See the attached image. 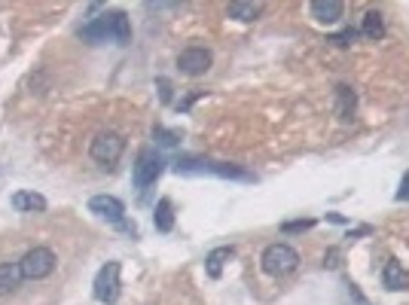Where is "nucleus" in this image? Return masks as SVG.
<instances>
[{
  "instance_id": "ddd939ff",
  "label": "nucleus",
  "mask_w": 409,
  "mask_h": 305,
  "mask_svg": "<svg viewBox=\"0 0 409 305\" xmlns=\"http://www.w3.org/2000/svg\"><path fill=\"white\" fill-rule=\"evenodd\" d=\"M227 13H229V19H236V22H254L257 15L263 13V3H250V0H232Z\"/></svg>"
},
{
  "instance_id": "a211bd4d",
  "label": "nucleus",
  "mask_w": 409,
  "mask_h": 305,
  "mask_svg": "<svg viewBox=\"0 0 409 305\" xmlns=\"http://www.w3.org/2000/svg\"><path fill=\"white\" fill-rule=\"evenodd\" d=\"M315 220H294V223H285L281 226V232L285 235H294V232H306V229H312Z\"/></svg>"
},
{
  "instance_id": "f257e3e1",
  "label": "nucleus",
  "mask_w": 409,
  "mask_h": 305,
  "mask_svg": "<svg viewBox=\"0 0 409 305\" xmlns=\"http://www.w3.org/2000/svg\"><path fill=\"white\" fill-rule=\"evenodd\" d=\"M80 37L95 40V43H104V40L129 43L131 40V22H129V15H125L122 10H116V13H107V15H101V19L89 22L86 28L80 31Z\"/></svg>"
},
{
  "instance_id": "f3484780",
  "label": "nucleus",
  "mask_w": 409,
  "mask_h": 305,
  "mask_svg": "<svg viewBox=\"0 0 409 305\" xmlns=\"http://www.w3.org/2000/svg\"><path fill=\"white\" fill-rule=\"evenodd\" d=\"M354 107H357L354 92L348 89V86H339V89H336V110H339L342 120H352V116H354Z\"/></svg>"
},
{
  "instance_id": "4468645a",
  "label": "nucleus",
  "mask_w": 409,
  "mask_h": 305,
  "mask_svg": "<svg viewBox=\"0 0 409 305\" xmlns=\"http://www.w3.org/2000/svg\"><path fill=\"white\" fill-rule=\"evenodd\" d=\"M13 208L15 211H46V199L40 196V192L22 190V192H15L13 196Z\"/></svg>"
},
{
  "instance_id": "aec40b11",
  "label": "nucleus",
  "mask_w": 409,
  "mask_h": 305,
  "mask_svg": "<svg viewBox=\"0 0 409 305\" xmlns=\"http://www.w3.org/2000/svg\"><path fill=\"white\" fill-rule=\"evenodd\" d=\"M397 201H409V171L403 174V180H400V190H397Z\"/></svg>"
},
{
  "instance_id": "dca6fc26",
  "label": "nucleus",
  "mask_w": 409,
  "mask_h": 305,
  "mask_svg": "<svg viewBox=\"0 0 409 305\" xmlns=\"http://www.w3.org/2000/svg\"><path fill=\"white\" fill-rule=\"evenodd\" d=\"M361 31L370 40H382V37H385V22H382V13H375V10L366 13L364 22H361Z\"/></svg>"
},
{
  "instance_id": "6ab92c4d",
  "label": "nucleus",
  "mask_w": 409,
  "mask_h": 305,
  "mask_svg": "<svg viewBox=\"0 0 409 305\" xmlns=\"http://www.w3.org/2000/svg\"><path fill=\"white\" fill-rule=\"evenodd\" d=\"M156 138H159V143H165V147L178 143V134H174V132H165V129H156Z\"/></svg>"
},
{
  "instance_id": "f03ea898",
  "label": "nucleus",
  "mask_w": 409,
  "mask_h": 305,
  "mask_svg": "<svg viewBox=\"0 0 409 305\" xmlns=\"http://www.w3.org/2000/svg\"><path fill=\"white\" fill-rule=\"evenodd\" d=\"M263 272L266 275H272V278H281V275H290L294 269L299 266V253L290 248V244H269V248L263 250Z\"/></svg>"
},
{
  "instance_id": "6e6552de",
  "label": "nucleus",
  "mask_w": 409,
  "mask_h": 305,
  "mask_svg": "<svg viewBox=\"0 0 409 305\" xmlns=\"http://www.w3.org/2000/svg\"><path fill=\"white\" fill-rule=\"evenodd\" d=\"M89 211L92 214H98V217H104V220H110V223H122V217H125L122 201L113 199V196H92L89 199Z\"/></svg>"
},
{
  "instance_id": "423d86ee",
  "label": "nucleus",
  "mask_w": 409,
  "mask_h": 305,
  "mask_svg": "<svg viewBox=\"0 0 409 305\" xmlns=\"http://www.w3.org/2000/svg\"><path fill=\"white\" fill-rule=\"evenodd\" d=\"M95 299L104 305H113L120 299V262H107L101 266V272L95 275Z\"/></svg>"
},
{
  "instance_id": "2eb2a0df",
  "label": "nucleus",
  "mask_w": 409,
  "mask_h": 305,
  "mask_svg": "<svg viewBox=\"0 0 409 305\" xmlns=\"http://www.w3.org/2000/svg\"><path fill=\"white\" fill-rule=\"evenodd\" d=\"M153 226L159 229V232H171V229H174V208H171L168 199H162L159 205H156V211H153Z\"/></svg>"
},
{
  "instance_id": "7ed1b4c3",
  "label": "nucleus",
  "mask_w": 409,
  "mask_h": 305,
  "mask_svg": "<svg viewBox=\"0 0 409 305\" xmlns=\"http://www.w3.org/2000/svg\"><path fill=\"white\" fill-rule=\"evenodd\" d=\"M122 150H125V138L120 132H98L95 141L89 143V156L104 168H113L116 162H120Z\"/></svg>"
},
{
  "instance_id": "0eeeda50",
  "label": "nucleus",
  "mask_w": 409,
  "mask_h": 305,
  "mask_svg": "<svg viewBox=\"0 0 409 305\" xmlns=\"http://www.w3.org/2000/svg\"><path fill=\"white\" fill-rule=\"evenodd\" d=\"M178 67H180V73H187V76H202L211 71V52H208L205 46H187L178 55Z\"/></svg>"
},
{
  "instance_id": "1a4fd4ad",
  "label": "nucleus",
  "mask_w": 409,
  "mask_h": 305,
  "mask_svg": "<svg viewBox=\"0 0 409 305\" xmlns=\"http://www.w3.org/2000/svg\"><path fill=\"white\" fill-rule=\"evenodd\" d=\"M345 13V3L342 0H315L312 3V19L321 24H336Z\"/></svg>"
},
{
  "instance_id": "39448f33",
  "label": "nucleus",
  "mask_w": 409,
  "mask_h": 305,
  "mask_svg": "<svg viewBox=\"0 0 409 305\" xmlns=\"http://www.w3.org/2000/svg\"><path fill=\"white\" fill-rule=\"evenodd\" d=\"M162 156L156 150H141L138 152V162H135V171H131V177H135V186L138 190H147L150 183H156L159 180V174H162Z\"/></svg>"
},
{
  "instance_id": "9b49d317",
  "label": "nucleus",
  "mask_w": 409,
  "mask_h": 305,
  "mask_svg": "<svg viewBox=\"0 0 409 305\" xmlns=\"http://www.w3.org/2000/svg\"><path fill=\"white\" fill-rule=\"evenodd\" d=\"M22 269L19 262H0V296H10L22 287Z\"/></svg>"
},
{
  "instance_id": "9d476101",
  "label": "nucleus",
  "mask_w": 409,
  "mask_h": 305,
  "mask_svg": "<svg viewBox=\"0 0 409 305\" xmlns=\"http://www.w3.org/2000/svg\"><path fill=\"white\" fill-rule=\"evenodd\" d=\"M382 284L388 290H409V269L400 266V260H388L385 272H382Z\"/></svg>"
},
{
  "instance_id": "20e7f679",
  "label": "nucleus",
  "mask_w": 409,
  "mask_h": 305,
  "mask_svg": "<svg viewBox=\"0 0 409 305\" xmlns=\"http://www.w3.org/2000/svg\"><path fill=\"white\" fill-rule=\"evenodd\" d=\"M19 269H22L24 281H43V278L55 272V253L49 248H31L19 260Z\"/></svg>"
},
{
  "instance_id": "f8f14e48",
  "label": "nucleus",
  "mask_w": 409,
  "mask_h": 305,
  "mask_svg": "<svg viewBox=\"0 0 409 305\" xmlns=\"http://www.w3.org/2000/svg\"><path fill=\"white\" fill-rule=\"evenodd\" d=\"M232 253H236V248L232 244H227V248H214L211 253H208V260H205V272L208 278H220L223 275V266H227V260H232Z\"/></svg>"
}]
</instances>
